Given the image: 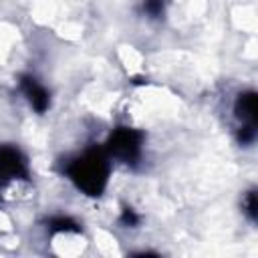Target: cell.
<instances>
[{
  "label": "cell",
  "instance_id": "cell-1",
  "mask_svg": "<svg viewBox=\"0 0 258 258\" xmlns=\"http://www.w3.org/2000/svg\"><path fill=\"white\" fill-rule=\"evenodd\" d=\"M109 159L111 157L105 151V147H91L85 149L81 155L73 157L64 165V173L85 196L99 198L109 181Z\"/></svg>",
  "mask_w": 258,
  "mask_h": 258
},
{
  "label": "cell",
  "instance_id": "cell-2",
  "mask_svg": "<svg viewBox=\"0 0 258 258\" xmlns=\"http://www.w3.org/2000/svg\"><path fill=\"white\" fill-rule=\"evenodd\" d=\"M143 141H145L143 131H139L135 127L119 125L117 129L111 131V135L105 143V151L109 153V157H115L127 165H135L141 159Z\"/></svg>",
  "mask_w": 258,
  "mask_h": 258
},
{
  "label": "cell",
  "instance_id": "cell-3",
  "mask_svg": "<svg viewBox=\"0 0 258 258\" xmlns=\"http://www.w3.org/2000/svg\"><path fill=\"white\" fill-rule=\"evenodd\" d=\"M30 169L26 163L24 153L8 143L0 145V183L14 181V179H28Z\"/></svg>",
  "mask_w": 258,
  "mask_h": 258
},
{
  "label": "cell",
  "instance_id": "cell-4",
  "mask_svg": "<svg viewBox=\"0 0 258 258\" xmlns=\"http://www.w3.org/2000/svg\"><path fill=\"white\" fill-rule=\"evenodd\" d=\"M18 87H20L22 95L26 97L28 105H30L36 113H44V111L50 107V93H48L46 87L40 85V81L34 79L32 75H20Z\"/></svg>",
  "mask_w": 258,
  "mask_h": 258
},
{
  "label": "cell",
  "instance_id": "cell-5",
  "mask_svg": "<svg viewBox=\"0 0 258 258\" xmlns=\"http://www.w3.org/2000/svg\"><path fill=\"white\" fill-rule=\"evenodd\" d=\"M234 117L238 119L240 125L256 127L258 103H256V93L254 91H242L236 97V101H234Z\"/></svg>",
  "mask_w": 258,
  "mask_h": 258
},
{
  "label": "cell",
  "instance_id": "cell-6",
  "mask_svg": "<svg viewBox=\"0 0 258 258\" xmlns=\"http://www.w3.org/2000/svg\"><path fill=\"white\" fill-rule=\"evenodd\" d=\"M46 224H48V230H50V232H60V234L81 232V226H79L73 218H69V216H54V218H50Z\"/></svg>",
  "mask_w": 258,
  "mask_h": 258
},
{
  "label": "cell",
  "instance_id": "cell-7",
  "mask_svg": "<svg viewBox=\"0 0 258 258\" xmlns=\"http://www.w3.org/2000/svg\"><path fill=\"white\" fill-rule=\"evenodd\" d=\"M242 214L250 220L256 222L258 220V202H256V189H248L242 196Z\"/></svg>",
  "mask_w": 258,
  "mask_h": 258
},
{
  "label": "cell",
  "instance_id": "cell-8",
  "mask_svg": "<svg viewBox=\"0 0 258 258\" xmlns=\"http://www.w3.org/2000/svg\"><path fill=\"white\" fill-rule=\"evenodd\" d=\"M167 2L169 0H143L141 2V10L147 18H161L165 14V8H167Z\"/></svg>",
  "mask_w": 258,
  "mask_h": 258
},
{
  "label": "cell",
  "instance_id": "cell-9",
  "mask_svg": "<svg viewBox=\"0 0 258 258\" xmlns=\"http://www.w3.org/2000/svg\"><path fill=\"white\" fill-rule=\"evenodd\" d=\"M119 222H121L125 228H137L139 222H141V216H139L131 206H123L121 216H119Z\"/></svg>",
  "mask_w": 258,
  "mask_h": 258
}]
</instances>
